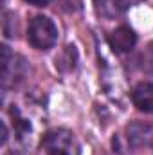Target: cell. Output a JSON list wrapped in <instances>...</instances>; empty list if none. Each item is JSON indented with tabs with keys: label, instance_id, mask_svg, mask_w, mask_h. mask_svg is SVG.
I'll return each instance as SVG.
<instances>
[{
	"label": "cell",
	"instance_id": "5",
	"mask_svg": "<svg viewBox=\"0 0 153 155\" xmlns=\"http://www.w3.org/2000/svg\"><path fill=\"white\" fill-rule=\"evenodd\" d=\"M130 4L132 0H94L97 15L105 18H114V16L122 15L130 7Z\"/></svg>",
	"mask_w": 153,
	"mask_h": 155
},
{
	"label": "cell",
	"instance_id": "4",
	"mask_svg": "<svg viewBox=\"0 0 153 155\" xmlns=\"http://www.w3.org/2000/svg\"><path fill=\"white\" fill-rule=\"evenodd\" d=\"M132 101L141 112H153V83H139L132 92Z\"/></svg>",
	"mask_w": 153,
	"mask_h": 155
},
{
	"label": "cell",
	"instance_id": "2",
	"mask_svg": "<svg viewBox=\"0 0 153 155\" xmlns=\"http://www.w3.org/2000/svg\"><path fill=\"white\" fill-rule=\"evenodd\" d=\"M43 148L49 155H72V134L63 128L50 130L43 137Z\"/></svg>",
	"mask_w": 153,
	"mask_h": 155
},
{
	"label": "cell",
	"instance_id": "9",
	"mask_svg": "<svg viewBox=\"0 0 153 155\" xmlns=\"http://www.w3.org/2000/svg\"><path fill=\"white\" fill-rule=\"evenodd\" d=\"M5 139H7V128H5V124L2 123V143H5Z\"/></svg>",
	"mask_w": 153,
	"mask_h": 155
},
{
	"label": "cell",
	"instance_id": "1",
	"mask_svg": "<svg viewBox=\"0 0 153 155\" xmlns=\"http://www.w3.org/2000/svg\"><path fill=\"white\" fill-rule=\"evenodd\" d=\"M27 40L34 49H40V51L50 49L58 40V29H56V25H54V22L50 18L34 16L29 22Z\"/></svg>",
	"mask_w": 153,
	"mask_h": 155
},
{
	"label": "cell",
	"instance_id": "7",
	"mask_svg": "<svg viewBox=\"0 0 153 155\" xmlns=\"http://www.w3.org/2000/svg\"><path fill=\"white\" fill-rule=\"evenodd\" d=\"M60 4L67 13H76L81 9V0H60Z\"/></svg>",
	"mask_w": 153,
	"mask_h": 155
},
{
	"label": "cell",
	"instance_id": "8",
	"mask_svg": "<svg viewBox=\"0 0 153 155\" xmlns=\"http://www.w3.org/2000/svg\"><path fill=\"white\" fill-rule=\"evenodd\" d=\"M25 2H29V4H33V5H47L50 0H25Z\"/></svg>",
	"mask_w": 153,
	"mask_h": 155
},
{
	"label": "cell",
	"instance_id": "10",
	"mask_svg": "<svg viewBox=\"0 0 153 155\" xmlns=\"http://www.w3.org/2000/svg\"><path fill=\"white\" fill-rule=\"evenodd\" d=\"M7 155H18V153H15V152H9V153H7Z\"/></svg>",
	"mask_w": 153,
	"mask_h": 155
},
{
	"label": "cell",
	"instance_id": "6",
	"mask_svg": "<svg viewBox=\"0 0 153 155\" xmlns=\"http://www.w3.org/2000/svg\"><path fill=\"white\" fill-rule=\"evenodd\" d=\"M142 67H144L146 72L153 74V41L148 43V47L142 52Z\"/></svg>",
	"mask_w": 153,
	"mask_h": 155
},
{
	"label": "cell",
	"instance_id": "3",
	"mask_svg": "<svg viewBox=\"0 0 153 155\" xmlns=\"http://www.w3.org/2000/svg\"><path fill=\"white\" fill-rule=\"evenodd\" d=\"M108 41H110V45H112L114 51H117V52H128V51H132V49L135 47L137 36H135V33H133L130 27L121 25V27H117L115 31H112Z\"/></svg>",
	"mask_w": 153,
	"mask_h": 155
}]
</instances>
